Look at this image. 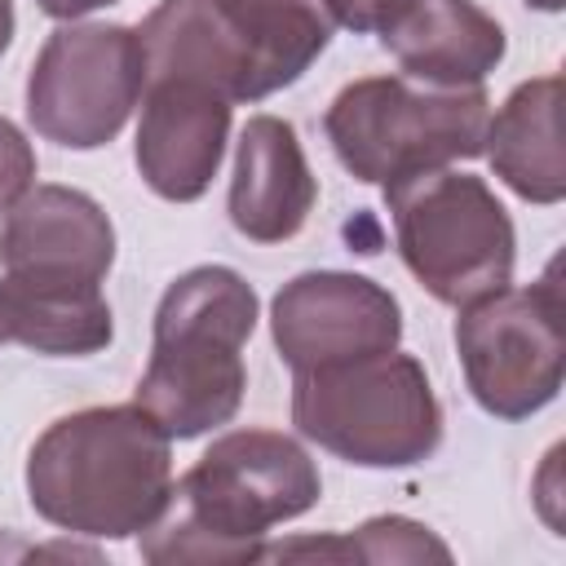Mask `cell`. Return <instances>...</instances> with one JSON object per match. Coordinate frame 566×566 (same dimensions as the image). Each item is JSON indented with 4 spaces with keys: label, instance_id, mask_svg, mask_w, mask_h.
I'll return each instance as SVG.
<instances>
[{
    "label": "cell",
    "instance_id": "277c9868",
    "mask_svg": "<svg viewBox=\"0 0 566 566\" xmlns=\"http://www.w3.org/2000/svg\"><path fill=\"white\" fill-rule=\"evenodd\" d=\"M486 124L491 97L482 84H424L411 75H363L345 84L323 115L340 168L367 186L478 159Z\"/></svg>",
    "mask_w": 566,
    "mask_h": 566
},
{
    "label": "cell",
    "instance_id": "7c38bea8",
    "mask_svg": "<svg viewBox=\"0 0 566 566\" xmlns=\"http://www.w3.org/2000/svg\"><path fill=\"white\" fill-rule=\"evenodd\" d=\"M318 199V181L301 150V137L279 115H252L234 142L230 172V226L252 243H283L301 234Z\"/></svg>",
    "mask_w": 566,
    "mask_h": 566
},
{
    "label": "cell",
    "instance_id": "6da1fadb",
    "mask_svg": "<svg viewBox=\"0 0 566 566\" xmlns=\"http://www.w3.org/2000/svg\"><path fill=\"white\" fill-rule=\"evenodd\" d=\"M323 495L310 451L279 429L221 433L190 473H181L159 517L137 531V553L155 566L256 562L265 535Z\"/></svg>",
    "mask_w": 566,
    "mask_h": 566
},
{
    "label": "cell",
    "instance_id": "7402d4cb",
    "mask_svg": "<svg viewBox=\"0 0 566 566\" xmlns=\"http://www.w3.org/2000/svg\"><path fill=\"white\" fill-rule=\"evenodd\" d=\"M9 40H13V0H0V57H4Z\"/></svg>",
    "mask_w": 566,
    "mask_h": 566
},
{
    "label": "cell",
    "instance_id": "cb8c5ba5",
    "mask_svg": "<svg viewBox=\"0 0 566 566\" xmlns=\"http://www.w3.org/2000/svg\"><path fill=\"white\" fill-rule=\"evenodd\" d=\"M0 340H4V332H0Z\"/></svg>",
    "mask_w": 566,
    "mask_h": 566
},
{
    "label": "cell",
    "instance_id": "9a60e30c",
    "mask_svg": "<svg viewBox=\"0 0 566 566\" xmlns=\"http://www.w3.org/2000/svg\"><path fill=\"white\" fill-rule=\"evenodd\" d=\"M495 177L526 203L566 199V155H562V75L522 80L486 124V146Z\"/></svg>",
    "mask_w": 566,
    "mask_h": 566
},
{
    "label": "cell",
    "instance_id": "4fadbf2b",
    "mask_svg": "<svg viewBox=\"0 0 566 566\" xmlns=\"http://www.w3.org/2000/svg\"><path fill=\"white\" fill-rule=\"evenodd\" d=\"M380 44L424 84H482L509 53L504 27L473 0H407L380 27Z\"/></svg>",
    "mask_w": 566,
    "mask_h": 566
},
{
    "label": "cell",
    "instance_id": "52a82bcc",
    "mask_svg": "<svg viewBox=\"0 0 566 566\" xmlns=\"http://www.w3.org/2000/svg\"><path fill=\"white\" fill-rule=\"evenodd\" d=\"M557 265L531 287H500L460 310L455 354L473 402L500 420H526L544 411L566 376V327H562Z\"/></svg>",
    "mask_w": 566,
    "mask_h": 566
},
{
    "label": "cell",
    "instance_id": "5b68a950",
    "mask_svg": "<svg viewBox=\"0 0 566 566\" xmlns=\"http://www.w3.org/2000/svg\"><path fill=\"white\" fill-rule=\"evenodd\" d=\"M292 424L358 469H411L442 442V407L420 358L385 349L292 371Z\"/></svg>",
    "mask_w": 566,
    "mask_h": 566
},
{
    "label": "cell",
    "instance_id": "8fae6325",
    "mask_svg": "<svg viewBox=\"0 0 566 566\" xmlns=\"http://www.w3.org/2000/svg\"><path fill=\"white\" fill-rule=\"evenodd\" d=\"M0 265L102 283L115 265V226L102 203L75 186H31L4 208Z\"/></svg>",
    "mask_w": 566,
    "mask_h": 566
},
{
    "label": "cell",
    "instance_id": "44dd1931",
    "mask_svg": "<svg viewBox=\"0 0 566 566\" xmlns=\"http://www.w3.org/2000/svg\"><path fill=\"white\" fill-rule=\"evenodd\" d=\"M106 4H119V0H35V9L57 18V22H75V18H84L93 9H106Z\"/></svg>",
    "mask_w": 566,
    "mask_h": 566
},
{
    "label": "cell",
    "instance_id": "ba28073f",
    "mask_svg": "<svg viewBox=\"0 0 566 566\" xmlns=\"http://www.w3.org/2000/svg\"><path fill=\"white\" fill-rule=\"evenodd\" d=\"M146 93L142 35L124 22H66L31 62L27 119L44 142L97 150L119 137Z\"/></svg>",
    "mask_w": 566,
    "mask_h": 566
},
{
    "label": "cell",
    "instance_id": "ac0fdd59",
    "mask_svg": "<svg viewBox=\"0 0 566 566\" xmlns=\"http://www.w3.org/2000/svg\"><path fill=\"white\" fill-rule=\"evenodd\" d=\"M261 557H327V562H451V548L420 522L385 513L336 539H296L265 548Z\"/></svg>",
    "mask_w": 566,
    "mask_h": 566
},
{
    "label": "cell",
    "instance_id": "5bb4252c",
    "mask_svg": "<svg viewBox=\"0 0 566 566\" xmlns=\"http://www.w3.org/2000/svg\"><path fill=\"white\" fill-rule=\"evenodd\" d=\"M0 332L49 358H84L115 340L102 283L57 274H0Z\"/></svg>",
    "mask_w": 566,
    "mask_h": 566
},
{
    "label": "cell",
    "instance_id": "603a6c76",
    "mask_svg": "<svg viewBox=\"0 0 566 566\" xmlns=\"http://www.w3.org/2000/svg\"><path fill=\"white\" fill-rule=\"evenodd\" d=\"M522 4H531V9H539V13H562L566 0H522Z\"/></svg>",
    "mask_w": 566,
    "mask_h": 566
},
{
    "label": "cell",
    "instance_id": "8992f818",
    "mask_svg": "<svg viewBox=\"0 0 566 566\" xmlns=\"http://www.w3.org/2000/svg\"><path fill=\"white\" fill-rule=\"evenodd\" d=\"M385 203L402 265L438 305L464 310L513 283V217L482 177L424 168L385 186Z\"/></svg>",
    "mask_w": 566,
    "mask_h": 566
},
{
    "label": "cell",
    "instance_id": "30bf717a",
    "mask_svg": "<svg viewBox=\"0 0 566 566\" xmlns=\"http://www.w3.org/2000/svg\"><path fill=\"white\" fill-rule=\"evenodd\" d=\"M230 106L234 102L195 80H146L133 159L159 199L195 203L208 195L226 159Z\"/></svg>",
    "mask_w": 566,
    "mask_h": 566
},
{
    "label": "cell",
    "instance_id": "d6986e66",
    "mask_svg": "<svg viewBox=\"0 0 566 566\" xmlns=\"http://www.w3.org/2000/svg\"><path fill=\"white\" fill-rule=\"evenodd\" d=\"M35 186V150L27 133L0 115V212Z\"/></svg>",
    "mask_w": 566,
    "mask_h": 566
},
{
    "label": "cell",
    "instance_id": "e0dca14e",
    "mask_svg": "<svg viewBox=\"0 0 566 566\" xmlns=\"http://www.w3.org/2000/svg\"><path fill=\"white\" fill-rule=\"evenodd\" d=\"M217 4L248 66V102H261L296 84L332 44V31L340 27L332 0H217Z\"/></svg>",
    "mask_w": 566,
    "mask_h": 566
},
{
    "label": "cell",
    "instance_id": "3957f363",
    "mask_svg": "<svg viewBox=\"0 0 566 566\" xmlns=\"http://www.w3.org/2000/svg\"><path fill=\"white\" fill-rule=\"evenodd\" d=\"M256 318L261 301L239 270L195 265L177 274L155 305L150 363L133 402L172 442L230 424L248 389L243 345Z\"/></svg>",
    "mask_w": 566,
    "mask_h": 566
},
{
    "label": "cell",
    "instance_id": "ffe728a7",
    "mask_svg": "<svg viewBox=\"0 0 566 566\" xmlns=\"http://www.w3.org/2000/svg\"><path fill=\"white\" fill-rule=\"evenodd\" d=\"M407 0H332L336 22L349 27L354 35H380V27L402 9Z\"/></svg>",
    "mask_w": 566,
    "mask_h": 566
},
{
    "label": "cell",
    "instance_id": "7a4b0ae2",
    "mask_svg": "<svg viewBox=\"0 0 566 566\" xmlns=\"http://www.w3.org/2000/svg\"><path fill=\"white\" fill-rule=\"evenodd\" d=\"M172 491V438L137 407H84L53 420L27 455L31 509L71 535L128 539Z\"/></svg>",
    "mask_w": 566,
    "mask_h": 566
},
{
    "label": "cell",
    "instance_id": "2e32d148",
    "mask_svg": "<svg viewBox=\"0 0 566 566\" xmlns=\"http://www.w3.org/2000/svg\"><path fill=\"white\" fill-rule=\"evenodd\" d=\"M137 35L146 80H195L226 102H248V66L217 0H159Z\"/></svg>",
    "mask_w": 566,
    "mask_h": 566
},
{
    "label": "cell",
    "instance_id": "9c48e42d",
    "mask_svg": "<svg viewBox=\"0 0 566 566\" xmlns=\"http://www.w3.org/2000/svg\"><path fill=\"white\" fill-rule=\"evenodd\" d=\"M270 336L279 358L292 371L332 367V363L398 349L402 305L385 283L367 274L305 270L274 292Z\"/></svg>",
    "mask_w": 566,
    "mask_h": 566
}]
</instances>
